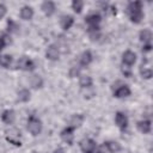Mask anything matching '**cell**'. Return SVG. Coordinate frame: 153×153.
I'll use <instances>...</instances> for the list:
<instances>
[{
  "mask_svg": "<svg viewBox=\"0 0 153 153\" xmlns=\"http://www.w3.org/2000/svg\"><path fill=\"white\" fill-rule=\"evenodd\" d=\"M128 14L133 23L139 24L143 18L142 12V2L141 1H131L128 5Z\"/></svg>",
  "mask_w": 153,
  "mask_h": 153,
  "instance_id": "6da1fadb",
  "label": "cell"
},
{
  "mask_svg": "<svg viewBox=\"0 0 153 153\" xmlns=\"http://www.w3.org/2000/svg\"><path fill=\"white\" fill-rule=\"evenodd\" d=\"M112 91H114V96L116 98H126V97H129L131 93L128 85H126L121 81H116L112 84Z\"/></svg>",
  "mask_w": 153,
  "mask_h": 153,
  "instance_id": "7a4b0ae2",
  "label": "cell"
},
{
  "mask_svg": "<svg viewBox=\"0 0 153 153\" xmlns=\"http://www.w3.org/2000/svg\"><path fill=\"white\" fill-rule=\"evenodd\" d=\"M42 127H43V126H42V122H41V120H39L38 117H36V116H33V115H31V116L29 117V120H27V130H29L33 136L41 134Z\"/></svg>",
  "mask_w": 153,
  "mask_h": 153,
  "instance_id": "3957f363",
  "label": "cell"
},
{
  "mask_svg": "<svg viewBox=\"0 0 153 153\" xmlns=\"http://www.w3.org/2000/svg\"><path fill=\"white\" fill-rule=\"evenodd\" d=\"M5 133H6V140H7L10 143H12V145H14V146H20V145H22V140H20L22 134H20V131H19L17 128L11 127V128L7 129Z\"/></svg>",
  "mask_w": 153,
  "mask_h": 153,
  "instance_id": "277c9868",
  "label": "cell"
},
{
  "mask_svg": "<svg viewBox=\"0 0 153 153\" xmlns=\"http://www.w3.org/2000/svg\"><path fill=\"white\" fill-rule=\"evenodd\" d=\"M80 148L84 153H99V148L92 139H84L80 142Z\"/></svg>",
  "mask_w": 153,
  "mask_h": 153,
  "instance_id": "5b68a950",
  "label": "cell"
},
{
  "mask_svg": "<svg viewBox=\"0 0 153 153\" xmlns=\"http://www.w3.org/2000/svg\"><path fill=\"white\" fill-rule=\"evenodd\" d=\"M85 22L88 25V31L99 30V23L102 22V17L98 13H92L85 18Z\"/></svg>",
  "mask_w": 153,
  "mask_h": 153,
  "instance_id": "8992f818",
  "label": "cell"
},
{
  "mask_svg": "<svg viewBox=\"0 0 153 153\" xmlns=\"http://www.w3.org/2000/svg\"><path fill=\"white\" fill-rule=\"evenodd\" d=\"M17 65H18V68H20V69H23L25 72H32L36 68L35 62L31 59H29L27 56H22L18 60V63Z\"/></svg>",
  "mask_w": 153,
  "mask_h": 153,
  "instance_id": "52a82bcc",
  "label": "cell"
},
{
  "mask_svg": "<svg viewBox=\"0 0 153 153\" xmlns=\"http://www.w3.org/2000/svg\"><path fill=\"white\" fill-rule=\"evenodd\" d=\"M115 122H116V126L122 131H124L128 128V117H127V115L124 112H121V111L116 112V115H115Z\"/></svg>",
  "mask_w": 153,
  "mask_h": 153,
  "instance_id": "ba28073f",
  "label": "cell"
},
{
  "mask_svg": "<svg viewBox=\"0 0 153 153\" xmlns=\"http://www.w3.org/2000/svg\"><path fill=\"white\" fill-rule=\"evenodd\" d=\"M122 62H123V65H126L127 67L130 68V66H133L136 62V54L131 50L124 51L122 55Z\"/></svg>",
  "mask_w": 153,
  "mask_h": 153,
  "instance_id": "9c48e42d",
  "label": "cell"
},
{
  "mask_svg": "<svg viewBox=\"0 0 153 153\" xmlns=\"http://www.w3.org/2000/svg\"><path fill=\"white\" fill-rule=\"evenodd\" d=\"M59 56H60V50L59 48L55 45V44H51L45 50V57L50 61H56L59 60Z\"/></svg>",
  "mask_w": 153,
  "mask_h": 153,
  "instance_id": "30bf717a",
  "label": "cell"
},
{
  "mask_svg": "<svg viewBox=\"0 0 153 153\" xmlns=\"http://www.w3.org/2000/svg\"><path fill=\"white\" fill-rule=\"evenodd\" d=\"M73 130H74V129H72V128H71V127H68V126H67L65 129H62V130H61L60 136H61V139H62L66 143H68V145H72V143H73V140H74Z\"/></svg>",
  "mask_w": 153,
  "mask_h": 153,
  "instance_id": "8fae6325",
  "label": "cell"
},
{
  "mask_svg": "<svg viewBox=\"0 0 153 153\" xmlns=\"http://www.w3.org/2000/svg\"><path fill=\"white\" fill-rule=\"evenodd\" d=\"M102 149H105L109 153H117L121 151V145L117 141H106L104 142Z\"/></svg>",
  "mask_w": 153,
  "mask_h": 153,
  "instance_id": "7c38bea8",
  "label": "cell"
},
{
  "mask_svg": "<svg viewBox=\"0 0 153 153\" xmlns=\"http://www.w3.org/2000/svg\"><path fill=\"white\" fill-rule=\"evenodd\" d=\"M41 10L43 11V13L47 17H50V16H53L55 13L56 7H55V4L53 1H44L42 4V6H41Z\"/></svg>",
  "mask_w": 153,
  "mask_h": 153,
  "instance_id": "4fadbf2b",
  "label": "cell"
},
{
  "mask_svg": "<svg viewBox=\"0 0 153 153\" xmlns=\"http://www.w3.org/2000/svg\"><path fill=\"white\" fill-rule=\"evenodd\" d=\"M73 24H74V18H73L72 16L65 14V16H62L61 19H60V25H61L62 30H65V31L69 30Z\"/></svg>",
  "mask_w": 153,
  "mask_h": 153,
  "instance_id": "5bb4252c",
  "label": "cell"
},
{
  "mask_svg": "<svg viewBox=\"0 0 153 153\" xmlns=\"http://www.w3.org/2000/svg\"><path fill=\"white\" fill-rule=\"evenodd\" d=\"M92 60H93V56H92L91 51L86 50V51H84L80 55V57H79V65H80V67H87L92 62Z\"/></svg>",
  "mask_w": 153,
  "mask_h": 153,
  "instance_id": "9a60e30c",
  "label": "cell"
},
{
  "mask_svg": "<svg viewBox=\"0 0 153 153\" xmlns=\"http://www.w3.org/2000/svg\"><path fill=\"white\" fill-rule=\"evenodd\" d=\"M136 126H137V129H139L142 134H149V133H151L152 124H151V121H149V120H142V121H139Z\"/></svg>",
  "mask_w": 153,
  "mask_h": 153,
  "instance_id": "2e32d148",
  "label": "cell"
},
{
  "mask_svg": "<svg viewBox=\"0 0 153 153\" xmlns=\"http://www.w3.org/2000/svg\"><path fill=\"white\" fill-rule=\"evenodd\" d=\"M19 14H20V18L22 19H24V20H30L32 17H33V8L31 7V6H23L22 8H20V12H19Z\"/></svg>",
  "mask_w": 153,
  "mask_h": 153,
  "instance_id": "e0dca14e",
  "label": "cell"
},
{
  "mask_svg": "<svg viewBox=\"0 0 153 153\" xmlns=\"http://www.w3.org/2000/svg\"><path fill=\"white\" fill-rule=\"evenodd\" d=\"M1 120H2V122L4 123H6V124H12L13 122H14V120H16V114H14V111L13 110H5L4 112H2V115H1Z\"/></svg>",
  "mask_w": 153,
  "mask_h": 153,
  "instance_id": "ac0fdd59",
  "label": "cell"
},
{
  "mask_svg": "<svg viewBox=\"0 0 153 153\" xmlns=\"http://www.w3.org/2000/svg\"><path fill=\"white\" fill-rule=\"evenodd\" d=\"M82 122H84V116L82 115H74L69 120L68 127H71L72 129H75V128H79L82 124Z\"/></svg>",
  "mask_w": 153,
  "mask_h": 153,
  "instance_id": "d6986e66",
  "label": "cell"
},
{
  "mask_svg": "<svg viewBox=\"0 0 153 153\" xmlns=\"http://www.w3.org/2000/svg\"><path fill=\"white\" fill-rule=\"evenodd\" d=\"M139 38H140V41L143 44H151V41H152V31L148 30V29H143L142 31H140Z\"/></svg>",
  "mask_w": 153,
  "mask_h": 153,
  "instance_id": "ffe728a7",
  "label": "cell"
},
{
  "mask_svg": "<svg viewBox=\"0 0 153 153\" xmlns=\"http://www.w3.org/2000/svg\"><path fill=\"white\" fill-rule=\"evenodd\" d=\"M30 85H31L32 88H36V90L37 88H41L43 86V79H42V76L38 75V74L31 75L30 76Z\"/></svg>",
  "mask_w": 153,
  "mask_h": 153,
  "instance_id": "44dd1931",
  "label": "cell"
},
{
  "mask_svg": "<svg viewBox=\"0 0 153 153\" xmlns=\"http://www.w3.org/2000/svg\"><path fill=\"white\" fill-rule=\"evenodd\" d=\"M140 74L143 79H151L153 72H152V68L149 66H146L145 63H142L141 67H140Z\"/></svg>",
  "mask_w": 153,
  "mask_h": 153,
  "instance_id": "7402d4cb",
  "label": "cell"
},
{
  "mask_svg": "<svg viewBox=\"0 0 153 153\" xmlns=\"http://www.w3.org/2000/svg\"><path fill=\"white\" fill-rule=\"evenodd\" d=\"M92 78L90 75H81L80 79H79V85L82 87V88H88L92 86Z\"/></svg>",
  "mask_w": 153,
  "mask_h": 153,
  "instance_id": "603a6c76",
  "label": "cell"
},
{
  "mask_svg": "<svg viewBox=\"0 0 153 153\" xmlns=\"http://www.w3.org/2000/svg\"><path fill=\"white\" fill-rule=\"evenodd\" d=\"M18 100L22 102V103L29 102L30 100V91L27 88H22L18 92Z\"/></svg>",
  "mask_w": 153,
  "mask_h": 153,
  "instance_id": "cb8c5ba5",
  "label": "cell"
},
{
  "mask_svg": "<svg viewBox=\"0 0 153 153\" xmlns=\"http://www.w3.org/2000/svg\"><path fill=\"white\" fill-rule=\"evenodd\" d=\"M11 63H12V56L11 55H7V54L0 55V66L1 67L7 68V67H10Z\"/></svg>",
  "mask_w": 153,
  "mask_h": 153,
  "instance_id": "d4e9b609",
  "label": "cell"
},
{
  "mask_svg": "<svg viewBox=\"0 0 153 153\" xmlns=\"http://www.w3.org/2000/svg\"><path fill=\"white\" fill-rule=\"evenodd\" d=\"M18 30H19L18 24H17L14 20L8 19V20H7V31H8L10 33H17Z\"/></svg>",
  "mask_w": 153,
  "mask_h": 153,
  "instance_id": "484cf974",
  "label": "cell"
},
{
  "mask_svg": "<svg viewBox=\"0 0 153 153\" xmlns=\"http://www.w3.org/2000/svg\"><path fill=\"white\" fill-rule=\"evenodd\" d=\"M82 7H84V2L80 1V0H74L72 2V8H73V11L75 13H80L81 10H82Z\"/></svg>",
  "mask_w": 153,
  "mask_h": 153,
  "instance_id": "4316f807",
  "label": "cell"
},
{
  "mask_svg": "<svg viewBox=\"0 0 153 153\" xmlns=\"http://www.w3.org/2000/svg\"><path fill=\"white\" fill-rule=\"evenodd\" d=\"M88 33H90V38L92 41H98L102 37L100 30H92V31H88Z\"/></svg>",
  "mask_w": 153,
  "mask_h": 153,
  "instance_id": "83f0119b",
  "label": "cell"
},
{
  "mask_svg": "<svg viewBox=\"0 0 153 153\" xmlns=\"http://www.w3.org/2000/svg\"><path fill=\"white\" fill-rule=\"evenodd\" d=\"M80 66H78V67H72L71 69H69V76L71 78H75V76H78L79 74H80Z\"/></svg>",
  "mask_w": 153,
  "mask_h": 153,
  "instance_id": "f1b7e54d",
  "label": "cell"
},
{
  "mask_svg": "<svg viewBox=\"0 0 153 153\" xmlns=\"http://www.w3.org/2000/svg\"><path fill=\"white\" fill-rule=\"evenodd\" d=\"M6 12H7V8H6V6H5L4 4H0V19H2V18L5 17Z\"/></svg>",
  "mask_w": 153,
  "mask_h": 153,
  "instance_id": "f546056e",
  "label": "cell"
},
{
  "mask_svg": "<svg viewBox=\"0 0 153 153\" xmlns=\"http://www.w3.org/2000/svg\"><path fill=\"white\" fill-rule=\"evenodd\" d=\"M152 50V44H143L142 47V53H148Z\"/></svg>",
  "mask_w": 153,
  "mask_h": 153,
  "instance_id": "4dcf8cb0",
  "label": "cell"
},
{
  "mask_svg": "<svg viewBox=\"0 0 153 153\" xmlns=\"http://www.w3.org/2000/svg\"><path fill=\"white\" fill-rule=\"evenodd\" d=\"M122 73H123V74H124V76H127V78L131 76V72H130L129 69H126V68H123V69H122Z\"/></svg>",
  "mask_w": 153,
  "mask_h": 153,
  "instance_id": "1f68e13d",
  "label": "cell"
},
{
  "mask_svg": "<svg viewBox=\"0 0 153 153\" xmlns=\"http://www.w3.org/2000/svg\"><path fill=\"white\" fill-rule=\"evenodd\" d=\"M53 153H65V149H63V148H61V147H59V148H56Z\"/></svg>",
  "mask_w": 153,
  "mask_h": 153,
  "instance_id": "d6a6232c",
  "label": "cell"
},
{
  "mask_svg": "<svg viewBox=\"0 0 153 153\" xmlns=\"http://www.w3.org/2000/svg\"><path fill=\"white\" fill-rule=\"evenodd\" d=\"M5 45H6V44H5V42L2 41V38H0V51L4 49V47H5Z\"/></svg>",
  "mask_w": 153,
  "mask_h": 153,
  "instance_id": "836d02e7",
  "label": "cell"
},
{
  "mask_svg": "<svg viewBox=\"0 0 153 153\" xmlns=\"http://www.w3.org/2000/svg\"><path fill=\"white\" fill-rule=\"evenodd\" d=\"M32 153H37V152H32Z\"/></svg>",
  "mask_w": 153,
  "mask_h": 153,
  "instance_id": "e575fe53",
  "label": "cell"
}]
</instances>
